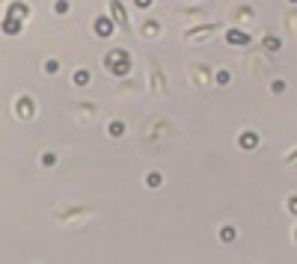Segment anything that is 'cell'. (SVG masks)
I'll return each mask as SVG.
<instances>
[{
	"label": "cell",
	"mask_w": 297,
	"mask_h": 264,
	"mask_svg": "<svg viewBox=\"0 0 297 264\" xmlns=\"http://www.w3.org/2000/svg\"><path fill=\"white\" fill-rule=\"evenodd\" d=\"M3 30H6V33H18V30H21V24H18V18H12V15H9V18L3 21Z\"/></svg>",
	"instance_id": "cell-1"
},
{
	"label": "cell",
	"mask_w": 297,
	"mask_h": 264,
	"mask_svg": "<svg viewBox=\"0 0 297 264\" xmlns=\"http://www.w3.org/2000/svg\"><path fill=\"white\" fill-rule=\"evenodd\" d=\"M24 12H27V9L18 3V6H12V12H9V15H12V18H24Z\"/></svg>",
	"instance_id": "cell-2"
}]
</instances>
